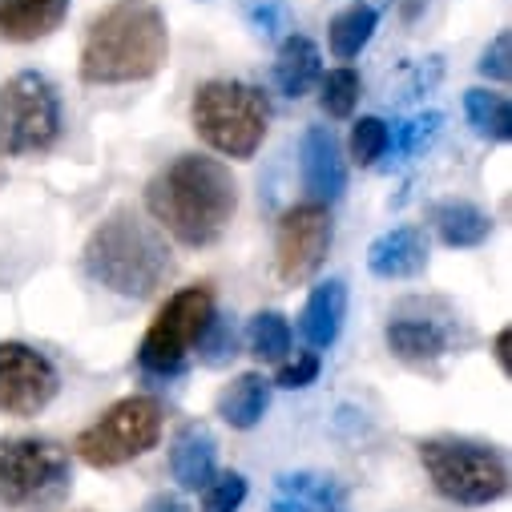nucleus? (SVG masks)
Here are the masks:
<instances>
[{
	"instance_id": "nucleus-1",
	"label": "nucleus",
	"mask_w": 512,
	"mask_h": 512,
	"mask_svg": "<svg viewBox=\"0 0 512 512\" xmlns=\"http://www.w3.org/2000/svg\"><path fill=\"white\" fill-rule=\"evenodd\" d=\"M146 206L182 246H210L238 210V186L218 158L182 154L146 186Z\"/></svg>"
},
{
	"instance_id": "nucleus-2",
	"label": "nucleus",
	"mask_w": 512,
	"mask_h": 512,
	"mask_svg": "<svg viewBox=\"0 0 512 512\" xmlns=\"http://www.w3.org/2000/svg\"><path fill=\"white\" fill-rule=\"evenodd\" d=\"M170 53L166 17L150 0H117L93 17L81 45V81L85 85H130L150 81Z\"/></svg>"
},
{
	"instance_id": "nucleus-3",
	"label": "nucleus",
	"mask_w": 512,
	"mask_h": 512,
	"mask_svg": "<svg viewBox=\"0 0 512 512\" xmlns=\"http://www.w3.org/2000/svg\"><path fill=\"white\" fill-rule=\"evenodd\" d=\"M170 271L166 238L130 206H117L85 246V275L121 299H150Z\"/></svg>"
},
{
	"instance_id": "nucleus-4",
	"label": "nucleus",
	"mask_w": 512,
	"mask_h": 512,
	"mask_svg": "<svg viewBox=\"0 0 512 512\" xmlns=\"http://www.w3.org/2000/svg\"><path fill=\"white\" fill-rule=\"evenodd\" d=\"M420 460L432 488L460 508H484L508 492V464L500 448L484 440L432 436L420 440Z\"/></svg>"
},
{
	"instance_id": "nucleus-5",
	"label": "nucleus",
	"mask_w": 512,
	"mask_h": 512,
	"mask_svg": "<svg viewBox=\"0 0 512 512\" xmlns=\"http://www.w3.org/2000/svg\"><path fill=\"white\" fill-rule=\"evenodd\" d=\"M267 121H271L267 97L254 85H242V81H206L194 97L198 138L210 150H218L226 158H238V162L254 158V150L263 146Z\"/></svg>"
},
{
	"instance_id": "nucleus-6",
	"label": "nucleus",
	"mask_w": 512,
	"mask_h": 512,
	"mask_svg": "<svg viewBox=\"0 0 512 512\" xmlns=\"http://www.w3.org/2000/svg\"><path fill=\"white\" fill-rule=\"evenodd\" d=\"M73 488L65 448L37 436L0 440V504L21 512H49Z\"/></svg>"
},
{
	"instance_id": "nucleus-7",
	"label": "nucleus",
	"mask_w": 512,
	"mask_h": 512,
	"mask_svg": "<svg viewBox=\"0 0 512 512\" xmlns=\"http://www.w3.org/2000/svg\"><path fill=\"white\" fill-rule=\"evenodd\" d=\"M61 138V97L49 77L25 69L0 85V158L45 154Z\"/></svg>"
},
{
	"instance_id": "nucleus-8",
	"label": "nucleus",
	"mask_w": 512,
	"mask_h": 512,
	"mask_svg": "<svg viewBox=\"0 0 512 512\" xmlns=\"http://www.w3.org/2000/svg\"><path fill=\"white\" fill-rule=\"evenodd\" d=\"M214 315V295L210 287H182L178 295L166 299V307L158 311L154 327L142 339L138 363L150 379H174L186 371V359L198 343V335L206 331Z\"/></svg>"
},
{
	"instance_id": "nucleus-9",
	"label": "nucleus",
	"mask_w": 512,
	"mask_h": 512,
	"mask_svg": "<svg viewBox=\"0 0 512 512\" xmlns=\"http://www.w3.org/2000/svg\"><path fill=\"white\" fill-rule=\"evenodd\" d=\"M162 440V404L150 396L117 400L97 424L77 436V456L89 468H117L134 456H146Z\"/></svg>"
},
{
	"instance_id": "nucleus-10",
	"label": "nucleus",
	"mask_w": 512,
	"mask_h": 512,
	"mask_svg": "<svg viewBox=\"0 0 512 512\" xmlns=\"http://www.w3.org/2000/svg\"><path fill=\"white\" fill-rule=\"evenodd\" d=\"M335 226H331V210L319 202H303L291 206L279 218L275 230V259H279V275L287 283H303L311 279L323 263H327V250H331Z\"/></svg>"
},
{
	"instance_id": "nucleus-11",
	"label": "nucleus",
	"mask_w": 512,
	"mask_h": 512,
	"mask_svg": "<svg viewBox=\"0 0 512 512\" xmlns=\"http://www.w3.org/2000/svg\"><path fill=\"white\" fill-rule=\"evenodd\" d=\"M61 388L57 367L29 343H0V412L37 416L53 404Z\"/></svg>"
},
{
	"instance_id": "nucleus-12",
	"label": "nucleus",
	"mask_w": 512,
	"mask_h": 512,
	"mask_svg": "<svg viewBox=\"0 0 512 512\" xmlns=\"http://www.w3.org/2000/svg\"><path fill=\"white\" fill-rule=\"evenodd\" d=\"M299 174H303V190L319 206H331L347 190L343 150H339V138L327 130V125H311V130L303 134V142H299Z\"/></svg>"
},
{
	"instance_id": "nucleus-13",
	"label": "nucleus",
	"mask_w": 512,
	"mask_h": 512,
	"mask_svg": "<svg viewBox=\"0 0 512 512\" xmlns=\"http://www.w3.org/2000/svg\"><path fill=\"white\" fill-rule=\"evenodd\" d=\"M267 512H351L347 488L327 472H283L271 492Z\"/></svg>"
},
{
	"instance_id": "nucleus-14",
	"label": "nucleus",
	"mask_w": 512,
	"mask_h": 512,
	"mask_svg": "<svg viewBox=\"0 0 512 512\" xmlns=\"http://www.w3.org/2000/svg\"><path fill=\"white\" fill-rule=\"evenodd\" d=\"M428 267V238L416 226H396L367 246V271L375 279H412Z\"/></svg>"
},
{
	"instance_id": "nucleus-15",
	"label": "nucleus",
	"mask_w": 512,
	"mask_h": 512,
	"mask_svg": "<svg viewBox=\"0 0 512 512\" xmlns=\"http://www.w3.org/2000/svg\"><path fill=\"white\" fill-rule=\"evenodd\" d=\"M218 472V444L210 436L206 424H182L174 444H170V476L186 488V492H198L214 480Z\"/></svg>"
},
{
	"instance_id": "nucleus-16",
	"label": "nucleus",
	"mask_w": 512,
	"mask_h": 512,
	"mask_svg": "<svg viewBox=\"0 0 512 512\" xmlns=\"http://www.w3.org/2000/svg\"><path fill=\"white\" fill-rule=\"evenodd\" d=\"M69 0H0V41L33 45L61 29Z\"/></svg>"
},
{
	"instance_id": "nucleus-17",
	"label": "nucleus",
	"mask_w": 512,
	"mask_h": 512,
	"mask_svg": "<svg viewBox=\"0 0 512 512\" xmlns=\"http://www.w3.org/2000/svg\"><path fill=\"white\" fill-rule=\"evenodd\" d=\"M388 347L396 359H404L412 367H428V363L448 355L452 335L436 319H392L388 323Z\"/></svg>"
},
{
	"instance_id": "nucleus-18",
	"label": "nucleus",
	"mask_w": 512,
	"mask_h": 512,
	"mask_svg": "<svg viewBox=\"0 0 512 512\" xmlns=\"http://www.w3.org/2000/svg\"><path fill=\"white\" fill-rule=\"evenodd\" d=\"M323 77V57H319V45L311 37H299L291 33L283 45H279V57H275V85L283 97H307Z\"/></svg>"
},
{
	"instance_id": "nucleus-19",
	"label": "nucleus",
	"mask_w": 512,
	"mask_h": 512,
	"mask_svg": "<svg viewBox=\"0 0 512 512\" xmlns=\"http://www.w3.org/2000/svg\"><path fill=\"white\" fill-rule=\"evenodd\" d=\"M343 315H347V283L343 279H327L311 291L307 307H303V339L311 347H331L339 339V327H343Z\"/></svg>"
},
{
	"instance_id": "nucleus-20",
	"label": "nucleus",
	"mask_w": 512,
	"mask_h": 512,
	"mask_svg": "<svg viewBox=\"0 0 512 512\" xmlns=\"http://www.w3.org/2000/svg\"><path fill=\"white\" fill-rule=\"evenodd\" d=\"M267 408H271V379L259 375V371L238 375L234 383H226L222 396H218V416L238 432L259 424L267 416Z\"/></svg>"
},
{
	"instance_id": "nucleus-21",
	"label": "nucleus",
	"mask_w": 512,
	"mask_h": 512,
	"mask_svg": "<svg viewBox=\"0 0 512 512\" xmlns=\"http://www.w3.org/2000/svg\"><path fill=\"white\" fill-rule=\"evenodd\" d=\"M432 222H436L444 246H456V250L480 246L492 234V218L472 202H440L432 210Z\"/></svg>"
},
{
	"instance_id": "nucleus-22",
	"label": "nucleus",
	"mask_w": 512,
	"mask_h": 512,
	"mask_svg": "<svg viewBox=\"0 0 512 512\" xmlns=\"http://www.w3.org/2000/svg\"><path fill=\"white\" fill-rule=\"evenodd\" d=\"M464 113L472 121V130L488 142H508L512 138V105L504 93L492 89H468L464 93Z\"/></svg>"
},
{
	"instance_id": "nucleus-23",
	"label": "nucleus",
	"mask_w": 512,
	"mask_h": 512,
	"mask_svg": "<svg viewBox=\"0 0 512 512\" xmlns=\"http://www.w3.org/2000/svg\"><path fill=\"white\" fill-rule=\"evenodd\" d=\"M375 25H379V13L371 5H351L343 9L335 21H331V53L339 61H351L367 49V41L375 37Z\"/></svg>"
},
{
	"instance_id": "nucleus-24",
	"label": "nucleus",
	"mask_w": 512,
	"mask_h": 512,
	"mask_svg": "<svg viewBox=\"0 0 512 512\" xmlns=\"http://www.w3.org/2000/svg\"><path fill=\"white\" fill-rule=\"evenodd\" d=\"M250 355L263 363H283L291 355V323L279 311H259L246 327Z\"/></svg>"
},
{
	"instance_id": "nucleus-25",
	"label": "nucleus",
	"mask_w": 512,
	"mask_h": 512,
	"mask_svg": "<svg viewBox=\"0 0 512 512\" xmlns=\"http://www.w3.org/2000/svg\"><path fill=\"white\" fill-rule=\"evenodd\" d=\"M359 93H363V81L355 69H331L327 77H319V105L327 117H351L355 105H359Z\"/></svg>"
},
{
	"instance_id": "nucleus-26",
	"label": "nucleus",
	"mask_w": 512,
	"mask_h": 512,
	"mask_svg": "<svg viewBox=\"0 0 512 512\" xmlns=\"http://www.w3.org/2000/svg\"><path fill=\"white\" fill-rule=\"evenodd\" d=\"M194 351H198V359H202L206 367H226V363L238 355V331H234L230 315H210V323H206V331L198 335Z\"/></svg>"
},
{
	"instance_id": "nucleus-27",
	"label": "nucleus",
	"mask_w": 512,
	"mask_h": 512,
	"mask_svg": "<svg viewBox=\"0 0 512 512\" xmlns=\"http://www.w3.org/2000/svg\"><path fill=\"white\" fill-rule=\"evenodd\" d=\"M440 125H444V113L428 109V113H420V117L396 125V134H388V146L396 150V158H416L420 150L432 146V138L440 134Z\"/></svg>"
},
{
	"instance_id": "nucleus-28",
	"label": "nucleus",
	"mask_w": 512,
	"mask_h": 512,
	"mask_svg": "<svg viewBox=\"0 0 512 512\" xmlns=\"http://www.w3.org/2000/svg\"><path fill=\"white\" fill-rule=\"evenodd\" d=\"M388 121H379V117H359L351 125V158L359 166H375L383 154H388Z\"/></svg>"
},
{
	"instance_id": "nucleus-29",
	"label": "nucleus",
	"mask_w": 512,
	"mask_h": 512,
	"mask_svg": "<svg viewBox=\"0 0 512 512\" xmlns=\"http://www.w3.org/2000/svg\"><path fill=\"white\" fill-rule=\"evenodd\" d=\"M242 17L250 21V29L263 41L283 37V29L291 25V9L287 0H242Z\"/></svg>"
},
{
	"instance_id": "nucleus-30",
	"label": "nucleus",
	"mask_w": 512,
	"mask_h": 512,
	"mask_svg": "<svg viewBox=\"0 0 512 512\" xmlns=\"http://www.w3.org/2000/svg\"><path fill=\"white\" fill-rule=\"evenodd\" d=\"M242 500H246L242 472H214V480L202 488V512H238Z\"/></svg>"
},
{
	"instance_id": "nucleus-31",
	"label": "nucleus",
	"mask_w": 512,
	"mask_h": 512,
	"mask_svg": "<svg viewBox=\"0 0 512 512\" xmlns=\"http://www.w3.org/2000/svg\"><path fill=\"white\" fill-rule=\"evenodd\" d=\"M488 81H508L512 77V37L508 33H496V41L480 53V65H476Z\"/></svg>"
},
{
	"instance_id": "nucleus-32",
	"label": "nucleus",
	"mask_w": 512,
	"mask_h": 512,
	"mask_svg": "<svg viewBox=\"0 0 512 512\" xmlns=\"http://www.w3.org/2000/svg\"><path fill=\"white\" fill-rule=\"evenodd\" d=\"M319 379V355L315 351H303V355H295V359H283V367H279V388H291V392H299V388H307V383H315Z\"/></svg>"
},
{
	"instance_id": "nucleus-33",
	"label": "nucleus",
	"mask_w": 512,
	"mask_h": 512,
	"mask_svg": "<svg viewBox=\"0 0 512 512\" xmlns=\"http://www.w3.org/2000/svg\"><path fill=\"white\" fill-rule=\"evenodd\" d=\"M142 512H190L186 508V500H178V496H170V492H162V496H154Z\"/></svg>"
},
{
	"instance_id": "nucleus-34",
	"label": "nucleus",
	"mask_w": 512,
	"mask_h": 512,
	"mask_svg": "<svg viewBox=\"0 0 512 512\" xmlns=\"http://www.w3.org/2000/svg\"><path fill=\"white\" fill-rule=\"evenodd\" d=\"M496 359L504 371H512V331H500L496 335Z\"/></svg>"
},
{
	"instance_id": "nucleus-35",
	"label": "nucleus",
	"mask_w": 512,
	"mask_h": 512,
	"mask_svg": "<svg viewBox=\"0 0 512 512\" xmlns=\"http://www.w3.org/2000/svg\"><path fill=\"white\" fill-rule=\"evenodd\" d=\"M0 186H5V170H0Z\"/></svg>"
}]
</instances>
